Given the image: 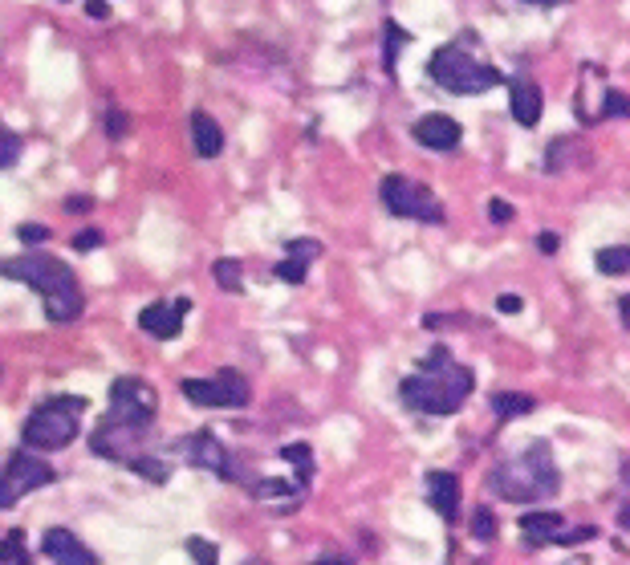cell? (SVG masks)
<instances>
[{"mask_svg": "<svg viewBox=\"0 0 630 565\" xmlns=\"http://www.w3.org/2000/svg\"><path fill=\"white\" fill-rule=\"evenodd\" d=\"M476 387V374L448 350H431L411 379L399 383V399L419 415H456Z\"/></svg>", "mask_w": 630, "mask_h": 565, "instance_id": "6da1fadb", "label": "cell"}, {"mask_svg": "<svg viewBox=\"0 0 630 565\" xmlns=\"http://www.w3.org/2000/svg\"><path fill=\"white\" fill-rule=\"evenodd\" d=\"M0 277H9V281H21V285L37 289L41 301H45V318H49L53 326H70V322H78V318H82V309H86L78 273H74L66 261H57V257L29 253V257L0 261Z\"/></svg>", "mask_w": 630, "mask_h": 565, "instance_id": "7a4b0ae2", "label": "cell"}, {"mask_svg": "<svg viewBox=\"0 0 630 565\" xmlns=\"http://www.w3.org/2000/svg\"><path fill=\"white\" fill-rule=\"evenodd\" d=\"M488 488L500 500H513V505H529L541 496H557L561 492V472L553 464V448L549 444H529L521 456L504 460L488 472Z\"/></svg>", "mask_w": 630, "mask_h": 565, "instance_id": "3957f363", "label": "cell"}, {"mask_svg": "<svg viewBox=\"0 0 630 565\" xmlns=\"http://www.w3.org/2000/svg\"><path fill=\"white\" fill-rule=\"evenodd\" d=\"M82 415H86V399L82 395H53L41 407H33V415L21 427V444L29 452H61L70 448L78 431H82Z\"/></svg>", "mask_w": 630, "mask_h": 565, "instance_id": "277c9868", "label": "cell"}, {"mask_svg": "<svg viewBox=\"0 0 630 565\" xmlns=\"http://www.w3.org/2000/svg\"><path fill=\"white\" fill-rule=\"evenodd\" d=\"M151 427H155V415L110 403V411L90 431V452L102 456V460H110V464H131L143 452Z\"/></svg>", "mask_w": 630, "mask_h": 565, "instance_id": "5b68a950", "label": "cell"}, {"mask_svg": "<svg viewBox=\"0 0 630 565\" xmlns=\"http://www.w3.org/2000/svg\"><path fill=\"white\" fill-rule=\"evenodd\" d=\"M427 74L435 86H444L448 94H484L492 86L504 82V74L496 66H488V61H480L472 49H464L460 41L452 45H439L427 61Z\"/></svg>", "mask_w": 630, "mask_h": 565, "instance_id": "8992f818", "label": "cell"}, {"mask_svg": "<svg viewBox=\"0 0 630 565\" xmlns=\"http://www.w3.org/2000/svg\"><path fill=\"white\" fill-rule=\"evenodd\" d=\"M378 196H383V204H387L391 216L419 220V224H444L448 220L439 196L431 192L427 183H419L411 175H387L383 183H378Z\"/></svg>", "mask_w": 630, "mask_h": 565, "instance_id": "52a82bcc", "label": "cell"}, {"mask_svg": "<svg viewBox=\"0 0 630 565\" xmlns=\"http://www.w3.org/2000/svg\"><path fill=\"white\" fill-rule=\"evenodd\" d=\"M179 391H183L187 403H196V407H232V411L248 407V399H252L248 379L240 370H232V366L216 370L212 379H183Z\"/></svg>", "mask_w": 630, "mask_h": 565, "instance_id": "ba28073f", "label": "cell"}, {"mask_svg": "<svg viewBox=\"0 0 630 565\" xmlns=\"http://www.w3.org/2000/svg\"><path fill=\"white\" fill-rule=\"evenodd\" d=\"M53 480H57V472L41 456H29V452L9 456V464L0 468V513L13 509L21 496H29V492H37V488H45Z\"/></svg>", "mask_w": 630, "mask_h": 565, "instance_id": "9c48e42d", "label": "cell"}, {"mask_svg": "<svg viewBox=\"0 0 630 565\" xmlns=\"http://www.w3.org/2000/svg\"><path fill=\"white\" fill-rule=\"evenodd\" d=\"M175 452H179L187 464L204 468V472H216V476H224V480H236L232 456H228V448L220 444L212 431H196V435H187V439H175Z\"/></svg>", "mask_w": 630, "mask_h": 565, "instance_id": "30bf717a", "label": "cell"}, {"mask_svg": "<svg viewBox=\"0 0 630 565\" xmlns=\"http://www.w3.org/2000/svg\"><path fill=\"white\" fill-rule=\"evenodd\" d=\"M411 135H415V143L427 147V151H456L460 139H464V127H460L452 114L435 110V114H423V118L415 122Z\"/></svg>", "mask_w": 630, "mask_h": 565, "instance_id": "8fae6325", "label": "cell"}, {"mask_svg": "<svg viewBox=\"0 0 630 565\" xmlns=\"http://www.w3.org/2000/svg\"><path fill=\"white\" fill-rule=\"evenodd\" d=\"M192 313V301L187 297H175V301H151L143 313H139V326L151 334V338H159V342H167V338H175L179 330H183V318Z\"/></svg>", "mask_w": 630, "mask_h": 565, "instance_id": "7c38bea8", "label": "cell"}, {"mask_svg": "<svg viewBox=\"0 0 630 565\" xmlns=\"http://www.w3.org/2000/svg\"><path fill=\"white\" fill-rule=\"evenodd\" d=\"M41 553L53 561V565H102L98 553L90 545H82L70 529H49L41 537Z\"/></svg>", "mask_w": 630, "mask_h": 565, "instance_id": "4fadbf2b", "label": "cell"}, {"mask_svg": "<svg viewBox=\"0 0 630 565\" xmlns=\"http://www.w3.org/2000/svg\"><path fill=\"white\" fill-rule=\"evenodd\" d=\"M427 500L448 525L460 521V476L456 472H427Z\"/></svg>", "mask_w": 630, "mask_h": 565, "instance_id": "5bb4252c", "label": "cell"}, {"mask_svg": "<svg viewBox=\"0 0 630 565\" xmlns=\"http://www.w3.org/2000/svg\"><path fill=\"white\" fill-rule=\"evenodd\" d=\"M509 110L521 127H537L541 114H545V94L533 78H513L509 82Z\"/></svg>", "mask_w": 630, "mask_h": 565, "instance_id": "9a60e30c", "label": "cell"}, {"mask_svg": "<svg viewBox=\"0 0 630 565\" xmlns=\"http://www.w3.org/2000/svg\"><path fill=\"white\" fill-rule=\"evenodd\" d=\"M187 127H192V143H196V155L200 159H216L224 151V127L208 114V110H192L187 118Z\"/></svg>", "mask_w": 630, "mask_h": 565, "instance_id": "2e32d148", "label": "cell"}, {"mask_svg": "<svg viewBox=\"0 0 630 565\" xmlns=\"http://www.w3.org/2000/svg\"><path fill=\"white\" fill-rule=\"evenodd\" d=\"M561 529H565V517H561V513H529V517H521V533H525V545H529V549L553 545Z\"/></svg>", "mask_w": 630, "mask_h": 565, "instance_id": "e0dca14e", "label": "cell"}, {"mask_svg": "<svg viewBox=\"0 0 630 565\" xmlns=\"http://www.w3.org/2000/svg\"><path fill=\"white\" fill-rule=\"evenodd\" d=\"M411 45V33L399 25V21H387L383 25V70L387 78H395V66H399V49Z\"/></svg>", "mask_w": 630, "mask_h": 565, "instance_id": "ac0fdd59", "label": "cell"}, {"mask_svg": "<svg viewBox=\"0 0 630 565\" xmlns=\"http://www.w3.org/2000/svg\"><path fill=\"white\" fill-rule=\"evenodd\" d=\"M131 472H139L143 480H151V484H167L171 480V464L167 460H159V456H151V452H139L131 464H126Z\"/></svg>", "mask_w": 630, "mask_h": 565, "instance_id": "d6986e66", "label": "cell"}, {"mask_svg": "<svg viewBox=\"0 0 630 565\" xmlns=\"http://www.w3.org/2000/svg\"><path fill=\"white\" fill-rule=\"evenodd\" d=\"M598 273L602 277H618V273H630V248L626 244H614V248H602V253L594 257Z\"/></svg>", "mask_w": 630, "mask_h": 565, "instance_id": "ffe728a7", "label": "cell"}, {"mask_svg": "<svg viewBox=\"0 0 630 565\" xmlns=\"http://www.w3.org/2000/svg\"><path fill=\"white\" fill-rule=\"evenodd\" d=\"M212 277H216V285H220L224 293H240V285H244V265H240L236 257H220V261L212 265Z\"/></svg>", "mask_w": 630, "mask_h": 565, "instance_id": "44dd1931", "label": "cell"}, {"mask_svg": "<svg viewBox=\"0 0 630 565\" xmlns=\"http://www.w3.org/2000/svg\"><path fill=\"white\" fill-rule=\"evenodd\" d=\"M281 460L297 468V484H301V488L313 480V452H309V444H289V448H281Z\"/></svg>", "mask_w": 630, "mask_h": 565, "instance_id": "7402d4cb", "label": "cell"}, {"mask_svg": "<svg viewBox=\"0 0 630 565\" xmlns=\"http://www.w3.org/2000/svg\"><path fill=\"white\" fill-rule=\"evenodd\" d=\"M322 253H326V244L313 240V236H297V240L285 244V257H293V261H301V265H313Z\"/></svg>", "mask_w": 630, "mask_h": 565, "instance_id": "603a6c76", "label": "cell"}, {"mask_svg": "<svg viewBox=\"0 0 630 565\" xmlns=\"http://www.w3.org/2000/svg\"><path fill=\"white\" fill-rule=\"evenodd\" d=\"M248 492L257 496V500H281V496H297L301 484H297V480H257Z\"/></svg>", "mask_w": 630, "mask_h": 565, "instance_id": "cb8c5ba5", "label": "cell"}, {"mask_svg": "<svg viewBox=\"0 0 630 565\" xmlns=\"http://www.w3.org/2000/svg\"><path fill=\"white\" fill-rule=\"evenodd\" d=\"M21 151H25L21 135H17V131H9L5 122H0V171H9V167L21 159Z\"/></svg>", "mask_w": 630, "mask_h": 565, "instance_id": "d4e9b609", "label": "cell"}, {"mask_svg": "<svg viewBox=\"0 0 630 565\" xmlns=\"http://www.w3.org/2000/svg\"><path fill=\"white\" fill-rule=\"evenodd\" d=\"M25 557V533L21 529H9L0 537V565H17Z\"/></svg>", "mask_w": 630, "mask_h": 565, "instance_id": "484cf974", "label": "cell"}, {"mask_svg": "<svg viewBox=\"0 0 630 565\" xmlns=\"http://www.w3.org/2000/svg\"><path fill=\"white\" fill-rule=\"evenodd\" d=\"M492 407H496V415H529V411H533V399H529V395H496Z\"/></svg>", "mask_w": 630, "mask_h": 565, "instance_id": "4316f807", "label": "cell"}, {"mask_svg": "<svg viewBox=\"0 0 630 565\" xmlns=\"http://www.w3.org/2000/svg\"><path fill=\"white\" fill-rule=\"evenodd\" d=\"M187 553L196 557V565H220L216 545H212V541H204V537H187Z\"/></svg>", "mask_w": 630, "mask_h": 565, "instance_id": "83f0119b", "label": "cell"}, {"mask_svg": "<svg viewBox=\"0 0 630 565\" xmlns=\"http://www.w3.org/2000/svg\"><path fill=\"white\" fill-rule=\"evenodd\" d=\"M285 285H305V273H309V265H301V261H293V257H285V261H277V269H273Z\"/></svg>", "mask_w": 630, "mask_h": 565, "instance_id": "f1b7e54d", "label": "cell"}, {"mask_svg": "<svg viewBox=\"0 0 630 565\" xmlns=\"http://www.w3.org/2000/svg\"><path fill=\"white\" fill-rule=\"evenodd\" d=\"M602 114H606V118H626V114H630V98H626L622 90H606V94H602Z\"/></svg>", "mask_w": 630, "mask_h": 565, "instance_id": "f546056e", "label": "cell"}, {"mask_svg": "<svg viewBox=\"0 0 630 565\" xmlns=\"http://www.w3.org/2000/svg\"><path fill=\"white\" fill-rule=\"evenodd\" d=\"M106 135L110 139H126V135H131V114H126V110H106Z\"/></svg>", "mask_w": 630, "mask_h": 565, "instance_id": "4dcf8cb0", "label": "cell"}, {"mask_svg": "<svg viewBox=\"0 0 630 565\" xmlns=\"http://www.w3.org/2000/svg\"><path fill=\"white\" fill-rule=\"evenodd\" d=\"M472 537H476V541H492V537H496V517H492L488 509H476V513H472Z\"/></svg>", "mask_w": 630, "mask_h": 565, "instance_id": "1f68e13d", "label": "cell"}, {"mask_svg": "<svg viewBox=\"0 0 630 565\" xmlns=\"http://www.w3.org/2000/svg\"><path fill=\"white\" fill-rule=\"evenodd\" d=\"M17 240H21V244H45V240H49V228H45V224H21V228H17Z\"/></svg>", "mask_w": 630, "mask_h": 565, "instance_id": "d6a6232c", "label": "cell"}, {"mask_svg": "<svg viewBox=\"0 0 630 565\" xmlns=\"http://www.w3.org/2000/svg\"><path fill=\"white\" fill-rule=\"evenodd\" d=\"M98 244H102V232H98V228H86V232L74 236V248H78V253H90V248H98Z\"/></svg>", "mask_w": 630, "mask_h": 565, "instance_id": "836d02e7", "label": "cell"}, {"mask_svg": "<svg viewBox=\"0 0 630 565\" xmlns=\"http://www.w3.org/2000/svg\"><path fill=\"white\" fill-rule=\"evenodd\" d=\"M488 216H492V224H509V220H513V204L492 200V204H488Z\"/></svg>", "mask_w": 630, "mask_h": 565, "instance_id": "e575fe53", "label": "cell"}, {"mask_svg": "<svg viewBox=\"0 0 630 565\" xmlns=\"http://www.w3.org/2000/svg\"><path fill=\"white\" fill-rule=\"evenodd\" d=\"M496 309H500V313H521V297L504 293V297H496Z\"/></svg>", "mask_w": 630, "mask_h": 565, "instance_id": "d590c367", "label": "cell"}, {"mask_svg": "<svg viewBox=\"0 0 630 565\" xmlns=\"http://www.w3.org/2000/svg\"><path fill=\"white\" fill-rule=\"evenodd\" d=\"M86 13H90L94 21H106V17H110V5H106V0H86Z\"/></svg>", "mask_w": 630, "mask_h": 565, "instance_id": "8d00e7d4", "label": "cell"}, {"mask_svg": "<svg viewBox=\"0 0 630 565\" xmlns=\"http://www.w3.org/2000/svg\"><path fill=\"white\" fill-rule=\"evenodd\" d=\"M90 208H94L90 196H74V200H66V212H90Z\"/></svg>", "mask_w": 630, "mask_h": 565, "instance_id": "74e56055", "label": "cell"}, {"mask_svg": "<svg viewBox=\"0 0 630 565\" xmlns=\"http://www.w3.org/2000/svg\"><path fill=\"white\" fill-rule=\"evenodd\" d=\"M537 248H541V253H557V236H553V232L537 236Z\"/></svg>", "mask_w": 630, "mask_h": 565, "instance_id": "f35d334b", "label": "cell"}, {"mask_svg": "<svg viewBox=\"0 0 630 565\" xmlns=\"http://www.w3.org/2000/svg\"><path fill=\"white\" fill-rule=\"evenodd\" d=\"M618 313H622V326H626V330H630V293H626V297H622V305H618Z\"/></svg>", "mask_w": 630, "mask_h": 565, "instance_id": "ab89813d", "label": "cell"}, {"mask_svg": "<svg viewBox=\"0 0 630 565\" xmlns=\"http://www.w3.org/2000/svg\"><path fill=\"white\" fill-rule=\"evenodd\" d=\"M618 525H622V533H630V505H622V513H618Z\"/></svg>", "mask_w": 630, "mask_h": 565, "instance_id": "60d3db41", "label": "cell"}, {"mask_svg": "<svg viewBox=\"0 0 630 565\" xmlns=\"http://www.w3.org/2000/svg\"><path fill=\"white\" fill-rule=\"evenodd\" d=\"M525 5H537V9H553V5H561V0H525Z\"/></svg>", "mask_w": 630, "mask_h": 565, "instance_id": "b9f144b4", "label": "cell"}, {"mask_svg": "<svg viewBox=\"0 0 630 565\" xmlns=\"http://www.w3.org/2000/svg\"><path fill=\"white\" fill-rule=\"evenodd\" d=\"M318 565H354V561H346V557H330V561H318Z\"/></svg>", "mask_w": 630, "mask_h": 565, "instance_id": "7bdbcfd3", "label": "cell"}, {"mask_svg": "<svg viewBox=\"0 0 630 565\" xmlns=\"http://www.w3.org/2000/svg\"><path fill=\"white\" fill-rule=\"evenodd\" d=\"M622 484L630 488V464H622Z\"/></svg>", "mask_w": 630, "mask_h": 565, "instance_id": "ee69618b", "label": "cell"}, {"mask_svg": "<svg viewBox=\"0 0 630 565\" xmlns=\"http://www.w3.org/2000/svg\"><path fill=\"white\" fill-rule=\"evenodd\" d=\"M17 565H33V561H29V557H21V561H17Z\"/></svg>", "mask_w": 630, "mask_h": 565, "instance_id": "f6af8a7d", "label": "cell"}]
</instances>
